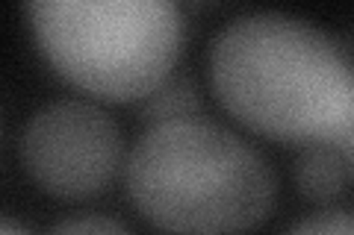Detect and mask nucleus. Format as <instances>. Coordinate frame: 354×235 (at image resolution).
Here are the masks:
<instances>
[{"label": "nucleus", "mask_w": 354, "mask_h": 235, "mask_svg": "<svg viewBox=\"0 0 354 235\" xmlns=\"http://www.w3.org/2000/svg\"><path fill=\"white\" fill-rule=\"evenodd\" d=\"M21 153L44 192L80 200L115 180L124 144L118 124L104 109L83 100H59L30 118Z\"/></svg>", "instance_id": "nucleus-4"}, {"label": "nucleus", "mask_w": 354, "mask_h": 235, "mask_svg": "<svg viewBox=\"0 0 354 235\" xmlns=\"http://www.w3.org/2000/svg\"><path fill=\"white\" fill-rule=\"evenodd\" d=\"M354 156L334 144H310L298 159V185L313 200L337 197L351 180Z\"/></svg>", "instance_id": "nucleus-5"}, {"label": "nucleus", "mask_w": 354, "mask_h": 235, "mask_svg": "<svg viewBox=\"0 0 354 235\" xmlns=\"http://www.w3.org/2000/svg\"><path fill=\"white\" fill-rule=\"evenodd\" d=\"M27 12L48 62L104 100L151 97L180 56L183 15L171 0H36Z\"/></svg>", "instance_id": "nucleus-3"}, {"label": "nucleus", "mask_w": 354, "mask_h": 235, "mask_svg": "<svg viewBox=\"0 0 354 235\" xmlns=\"http://www.w3.org/2000/svg\"><path fill=\"white\" fill-rule=\"evenodd\" d=\"M50 235H133L124 223L106 215H83L62 221L59 227H53Z\"/></svg>", "instance_id": "nucleus-7"}, {"label": "nucleus", "mask_w": 354, "mask_h": 235, "mask_svg": "<svg viewBox=\"0 0 354 235\" xmlns=\"http://www.w3.org/2000/svg\"><path fill=\"white\" fill-rule=\"evenodd\" d=\"M201 100H198L195 88L186 80H165L157 92L151 94L145 115L151 124H162V121H180V118H201Z\"/></svg>", "instance_id": "nucleus-6"}, {"label": "nucleus", "mask_w": 354, "mask_h": 235, "mask_svg": "<svg viewBox=\"0 0 354 235\" xmlns=\"http://www.w3.org/2000/svg\"><path fill=\"white\" fill-rule=\"evenodd\" d=\"M290 235H354V218L346 209L322 212L316 218L301 221Z\"/></svg>", "instance_id": "nucleus-8"}, {"label": "nucleus", "mask_w": 354, "mask_h": 235, "mask_svg": "<svg viewBox=\"0 0 354 235\" xmlns=\"http://www.w3.org/2000/svg\"><path fill=\"white\" fill-rule=\"evenodd\" d=\"M127 192L171 235H239L274 206L269 162L236 132L204 118L151 124L127 159Z\"/></svg>", "instance_id": "nucleus-2"}, {"label": "nucleus", "mask_w": 354, "mask_h": 235, "mask_svg": "<svg viewBox=\"0 0 354 235\" xmlns=\"http://www.w3.org/2000/svg\"><path fill=\"white\" fill-rule=\"evenodd\" d=\"M0 235H30V232L21 229L18 223H12V221H0Z\"/></svg>", "instance_id": "nucleus-9"}, {"label": "nucleus", "mask_w": 354, "mask_h": 235, "mask_svg": "<svg viewBox=\"0 0 354 235\" xmlns=\"http://www.w3.org/2000/svg\"><path fill=\"white\" fill-rule=\"evenodd\" d=\"M209 80L221 106L260 136L354 156L351 56L310 21L281 12L230 21L209 50Z\"/></svg>", "instance_id": "nucleus-1"}]
</instances>
